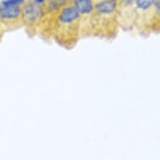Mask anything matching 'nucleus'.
I'll return each mask as SVG.
<instances>
[{
	"label": "nucleus",
	"instance_id": "7ed1b4c3",
	"mask_svg": "<svg viewBox=\"0 0 160 160\" xmlns=\"http://www.w3.org/2000/svg\"><path fill=\"white\" fill-rule=\"evenodd\" d=\"M22 8L19 6L0 5V21L6 27H14L22 24Z\"/></svg>",
	"mask_w": 160,
	"mask_h": 160
},
{
	"label": "nucleus",
	"instance_id": "6e6552de",
	"mask_svg": "<svg viewBox=\"0 0 160 160\" xmlns=\"http://www.w3.org/2000/svg\"><path fill=\"white\" fill-rule=\"evenodd\" d=\"M34 3L36 4H39V5H43L44 3L46 2V0H32Z\"/></svg>",
	"mask_w": 160,
	"mask_h": 160
},
{
	"label": "nucleus",
	"instance_id": "20e7f679",
	"mask_svg": "<svg viewBox=\"0 0 160 160\" xmlns=\"http://www.w3.org/2000/svg\"><path fill=\"white\" fill-rule=\"evenodd\" d=\"M70 3L77 10L81 17H92L94 13V0H70Z\"/></svg>",
	"mask_w": 160,
	"mask_h": 160
},
{
	"label": "nucleus",
	"instance_id": "f03ea898",
	"mask_svg": "<svg viewBox=\"0 0 160 160\" xmlns=\"http://www.w3.org/2000/svg\"><path fill=\"white\" fill-rule=\"evenodd\" d=\"M21 8L22 25L34 28L40 24L45 14L42 5L34 3L32 0H27Z\"/></svg>",
	"mask_w": 160,
	"mask_h": 160
},
{
	"label": "nucleus",
	"instance_id": "423d86ee",
	"mask_svg": "<svg viewBox=\"0 0 160 160\" xmlns=\"http://www.w3.org/2000/svg\"><path fill=\"white\" fill-rule=\"evenodd\" d=\"M27 0H3L0 5L2 6H19L22 7L26 3Z\"/></svg>",
	"mask_w": 160,
	"mask_h": 160
},
{
	"label": "nucleus",
	"instance_id": "0eeeda50",
	"mask_svg": "<svg viewBox=\"0 0 160 160\" xmlns=\"http://www.w3.org/2000/svg\"><path fill=\"white\" fill-rule=\"evenodd\" d=\"M4 29H5V26L2 24V22L0 21V39L2 38V35L3 34V31H4Z\"/></svg>",
	"mask_w": 160,
	"mask_h": 160
},
{
	"label": "nucleus",
	"instance_id": "f257e3e1",
	"mask_svg": "<svg viewBox=\"0 0 160 160\" xmlns=\"http://www.w3.org/2000/svg\"><path fill=\"white\" fill-rule=\"evenodd\" d=\"M55 19L54 30L56 40L67 45L66 47L71 44L75 45L82 21L80 13L69 3L58 11Z\"/></svg>",
	"mask_w": 160,
	"mask_h": 160
},
{
	"label": "nucleus",
	"instance_id": "39448f33",
	"mask_svg": "<svg viewBox=\"0 0 160 160\" xmlns=\"http://www.w3.org/2000/svg\"><path fill=\"white\" fill-rule=\"evenodd\" d=\"M155 0H135L137 8L141 10H147L154 3Z\"/></svg>",
	"mask_w": 160,
	"mask_h": 160
}]
</instances>
